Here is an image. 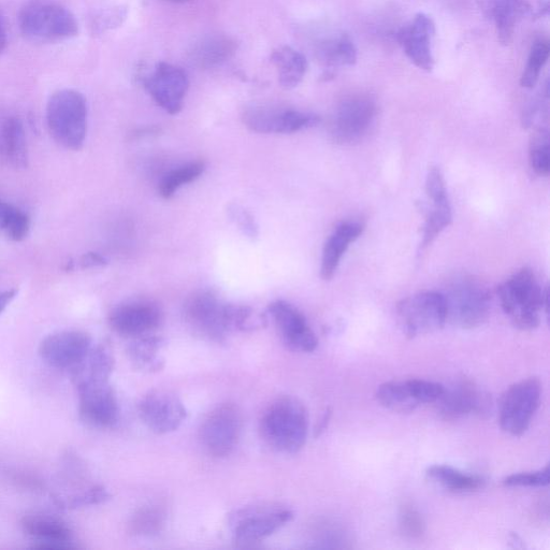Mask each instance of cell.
Returning a JSON list of instances; mask_svg holds the SVG:
<instances>
[{
	"label": "cell",
	"instance_id": "obj_1",
	"mask_svg": "<svg viewBox=\"0 0 550 550\" xmlns=\"http://www.w3.org/2000/svg\"><path fill=\"white\" fill-rule=\"evenodd\" d=\"M184 318L198 336L213 342H223L234 330H244L249 323L252 308L228 305L209 291L188 298Z\"/></svg>",
	"mask_w": 550,
	"mask_h": 550
},
{
	"label": "cell",
	"instance_id": "obj_2",
	"mask_svg": "<svg viewBox=\"0 0 550 550\" xmlns=\"http://www.w3.org/2000/svg\"><path fill=\"white\" fill-rule=\"evenodd\" d=\"M259 430L272 450L285 454L298 453L308 438V411L294 397L279 398L269 405L260 418Z\"/></svg>",
	"mask_w": 550,
	"mask_h": 550
},
{
	"label": "cell",
	"instance_id": "obj_3",
	"mask_svg": "<svg viewBox=\"0 0 550 550\" xmlns=\"http://www.w3.org/2000/svg\"><path fill=\"white\" fill-rule=\"evenodd\" d=\"M501 306L513 325L520 330H533L540 325V313H548V289L544 291L532 270L521 269L498 288Z\"/></svg>",
	"mask_w": 550,
	"mask_h": 550
},
{
	"label": "cell",
	"instance_id": "obj_4",
	"mask_svg": "<svg viewBox=\"0 0 550 550\" xmlns=\"http://www.w3.org/2000/svg\"><path fill=\"white\" fill-rule=\"evenodd\" d=\"M21 33L36 42H59L74 38L79 24L72 12L56 0H28L19 12Z\"/></svg>",
	"mask_w": 550,
	"mask_h": 550
},
{
	"label": "cell",
	"instance_id": "obj_5",
	"mask_svg": "<svg viewBox=\"0 0 550 550\" xmlns=\"http://www.w3.org/2000/svg\"><path fill=\"white\" fill-rule=\"evenodd\" d=\"M47 124L53 139L63 148L78 151L88 134V104L75 90L55 92L47 105Z\"/></svg>",
	"mask_w": 550,
	"mask_h": 550
},
{
	"label": "cell",
	"instance_id": "obj_6",
	"mask_svg": "<svg viewBox=\"0 0 550 550\" xmlns=\"http://www.w3.org/2000/svg\"><path fill=\"white\" fill-rule=\"evenodd\" d=\"M294 513L274 503L245 506L229 516V528L234 541L243 547L252 546L291 523Z\"/></svg>",
	"mask_w": 550,
	"mask_h": 550
},
{
	"label": "cell",
	"instance_id": "obj_7",
	"mask_svg": "<svg viewBox=\"0 0 550 550\" xmlns=\"http://www.w3.org/2000/svg\"><path fill=\"white\" fill-rule=\"evenodd\" d=\"M447 322L462 329H473L486 323L490 312L487 289L473 279L457 281L444 295Z\"/></svg>",
	"mask_w": 550,
	"mask_h": 550
},
{
	"label": "cell",
	"instance_id": "obj_8",
	"mask_svg": "<svg viewBox=\"0 0 550 550\" xmlns=\"http://www.w3.org/2000/svg\"><path fill=\"white\" fill-rule=\"evenodd\" d=\"M397 313L403 334L410 339L438 331L447 323L445 297L438 292H423L403 299Z\"/></svg>",
	"mask_w": 550,
	"mask_h": 550
},
{
	"label": "cell",
	"instance_id": "obj_9",
	"mask_svg": "<svg viewBox=\"0 0 550 550\" xmlns=\"http://www.w3.org/2000/svg\"><path fill=\"white\" fill-rule=\"evenodd\" d=\"M541 395V383L535 378L515 383L506 390L499 407L502 430L513 437L523 436L540 407Z\"/></svg>",
	"mask_w": 550,
	"mask_h": 550
},
{
	"label": "cell",
	"instance_id": "obj_10",
	"mask_svg": "<svg viewBox=\"0 0 550 550\" xmlns=\"http://www.w3.org/2000/svg\"><path fill=\"white\" fill-rule=\"evenodd\" d=\"M375 100L367 94L343 98L332 114L329 133L337 143L353 144L369 132L376 115Z\"/></svg>",
	"mask_w": 550,
	"mask_h": 550
},
{
	"label": "cell",
	"instance_id": "obj_11",
	"mask_svg": "<svg viewBox=\"0 0 550 550\" xmlns=\"http://www.w3.org/2000/svg\"><path fill=\"white\" fill-rule=\"evenodd\" d=\"M242 431V415L234 403L217 405L201 424L202 446L213 457L224 458L236 450Z\"/></svg>",
	"mask_w": 550,
	"mask_h": 550
},
{
	"label": "cell",
	"instance_id": "obj_12",
	"mask_svg": "<svg viewBox=\"0 0 550 550\" xmlns=\"http://www.w3.org/2000/svg\"><path fill=\"white\" fill-rule=\"evenodd\" d=\"M242 119L246 127L258 134H294L321 122L318 115L310 112L270 106L245 109Z\"/></svg>",
	"mask_w": 550,
	"mask_h": 550
},
{
	"label": "cell",
	"instance_id": "obj_13",
	"mask_svg": "<svg viewBox=\"0 0 550 550\" xmlns=\"http://www.w3.org/2000/svg\"><path fill=\"white\" fill-rule=\"evenodd\" d=\"M77 388L79 414L85 424L109 429L119 423V401L109 381L85 382L77 385Z\"/></svg>",
	"mask_w": 550,
	"mask_h": 550
},
{
	"label": "cell",
	"instance_id": "obj_14",
	"mask_svg": "<svg viewBox=\"0 0 550 550\" xmlns=\"http://www.w3.org/2000/svg\"><path fill=\"white\" fill-rule=\"evenodd\" d=\"M443 385L425 380L392 381L376 390V399L384 408L397 413H410L423 404L436 403Z\"/></svg>",
	"mask_w": 550,
	"mask_h": 550
},
{
	"label": "cell",
	"instance_id": "obj_15",
	"mask_svg": "<svg viewBox=\"0 0 550 550\" xmlns=\"http://www.w3.org/2000/svg\"><path fill=\"white\" fill-rule=\"evenodd\" d=\"M143 85L159 107L175 115L183 109L190 81L182 68L159 63L143 78Z\"/></svg>",
	"mask_w": 550,
	"mask_h": 550
},
{
	"label": "cell",
	"instance_id": "obj_16",
	"mask_svg": "<svg viewBox=\"0 0 550 550\" xmlns=\"http://www.w3.org/2000/svg\"><path fill=\"white\" fill-rule=\"evenodd\" d=\"M141 421L156 434L178 430L186 421L187 411L182 400L167 390H152L138 404Z\"/></svg>",
	"mask_w": 550,
	"mask_h": 550
},
{
	"label": "cell",
	"instance_id": "obj_17",
	"mask_svg": "<svg viewBox=\"0 0 550 550\" xmlns=\"http://www.w3.org/2000/svg\"><path fill=\"white\" fill-rule=\"evenodd\" d=\"M93 340L86 332L67 330L56 332L42 340L39 354L50 367L75 370L90 353Z\"/></svg>",
	"mask_w": 550,
	"mask_h": 550
},
{
	"label": "cell",
	"instance_id": "obj_18",
	"mask_svg": "<svg viewBox=\"0 0 550 550\" xmlns=\"http://www.w3.org/2000/svg\"><path fill=\"white\" fill-rule=\"evenodd\" d=\"M163 322V312L156 303L147 300H135L122 303L109 315V324L113 331L124 337L148 336Z\"/></svg>",
	"mask_w": 550,
	"mask_h": 550
},
{
	"label": "cell",
	"instance_id": "obj_19",
	"mask_svg": "<svg viewBox=\"0 0 550 550\" xmlns=\"http://www.w3.org/2000/svg\"><path fill=\"white\" fill-rule=\"evenodd\" d=\"M269 313L288 349L300 353H312L317 349L318 340L307 318L291 303L274 301L269 306Z\"/></svg>",
	"mask_w": 550,
	"mask_h": 550
},
{
	"label": "cell",
	"instance_id": "obj_20",
	"mask_svg": "<svg viewBox=\"0 0 550 550\" xmlns=\"http://www.w3.org/2000/svg\"><path fill=\"white\" fill-rule=\"evenodd\" d=\"M436 403L440 415L448 421L471 414H487L491 405L488 395L465 379L457 380L447 387L443 386V392Z\"/></svg>",
	"mask_w": 550,
	"mask_h": 550
},
{
	"label": "cell",
	"instance_id": "obj_21",
	"mask_svg": "<svg viewBox=\"0 0 550 550\" xmlns=\"http://www.w3.org/2000/svg\"><path fill=\"white\" fill-rule=\"evenodd\" d=\"M436 25L425 13H418L414 19L400 28L397 40L408 59L419 69L430 72L434 67L432 42Z\"/></svg>",
	"mask_w": 550,
	"mask_h": 550
},
{
	"label": "cell",
	"instance_id": "obj_22",
	"mask_svg": "<svg viewBox=\"0 0 550 550\" xmlns=\"http://www.w3.org/2000/svg\"><path fill=\"white\" fill-rule=\"evenodd\" d=\"M21 527L36 541L33 548L37 549H76L74 533L65 521L46 513L27 514L21 521Z\"/></svg>",
	"mask_w": 550,
	"mask_h": 550
},
{
	"label": "cell",
	"instance_id": "obj_23",
	"mask_svg": "<svg viewBox=\"0 0 550 550\" xmlns=\"http://www.w3.org/2000/svg\"><path fill=\"white\" fill-rule=\"evenodd\" d=\"M0 162L14 169H23L28 164L25 128L16 115L0 119Z\"/></svg>",
	"mask_w": 550,
	"mask_h": 550
},
{
	"label": "cell",
	"instance_id": "obj_24",
	"mask_svg": "<svg viewBox=\"0 0 550 550\" xmlns=\"http://www.w3.org/2000/svg\"><path fill=\"white\" fill-rule=\"evenodd\" d=\"M528 0H489L488 17L494 23L499 41L510 45L518 24L531 13Z\"/></svg>",
	"mask_w": 550,
	"mask_h": 550
},
{
	"label": "cell",
	"instance_id": "obj_25",
	"mask_svg": "<svg viewBox=\"0 0 550 550\" xmlns=\"http://www.w3.org/2000/svg\"><path fill=\"white\" fill-rule=\"evenodd\" d=\"M317 60L325 70L326 79L335 77L337 72L357 63L358 51L349 35L340 34L318 43Z\"/></svg>",
	"mask_w": 550,
	"mask_h": 550
},
{
	"label": "cell",
	"instance_id": "obj_26",
	"mask_svg": "<svg viewBox=\"0 0 550 550\" xmlns=\"http://www.w3.org/2000/svg\"><path fill=\"white\" fill-rule=\"evenodd\" d=\"M363 231V225L355 222L342 223L335 229L324 246L321 265V278L324 281L335 277L344 253Z\"/></svg>",
	"mask_w": 550,
	"mask_h": 550
},
{
	"label": "cell",
	"instance_id": "obj_27",
	"mask_svg": "<svg viewBox=\"0 0 550 550\" xmlns=\"http://www.w3.org/2000/svg\"><path fill=\"white\" fill-rule=\"evenodd\" d=\"M237 43L223 34H212L198 40L190 51V62L200 69L219 67L235 54Z\"/></svg>",
	"mask_w": 550,
	"mask_h": 550
},
{
	"label": "cell",
	"instance_id": "obj_28",
	"mask_svg": "<svg viewBox=\"0 0 550 550\" xmlns=\"http://www.w3.org/2000/svg\"><path fill=\"white\" fill-rule=\"evenodd\" d=\"M165 345L164 338L142 336L129 344L127 354L138 370L156 373L165 367V359L161 355Z\"/></svg>",
	"mask_w": 550,
	"mask_h": 550
},
{
	"label": "cell",
	"instance_id": "obj_29",
	"mask_svg": "<svg viewBox=\"0 0 550 550\" xmlns=\"http://www.w3.org/2000/svg\"><path fill=\"white\" fill-rule=\"evenodd\" d=\"M114 369V357L106 344L93 346L82 363L72 370L76 386L85 382L109 381Z\"/></svg>",
	"mask_w": 550,
	"mask_h": 550
},
{
	"label": "cell",
	"instance_id": "obj_30",
	"mask_svg": "<svg viewBox=\"0 0 550 550\" xmlns=\"http://www.w3.org/2000/svg\"><path fill=\"white\" fill-rule=\"evenodd\" d=\"M271 63L278 69L279 82L287 90L295 89L308 71L306 56L287 46L273 51Z\"/></svg>",
	"mask_w": 550,
	"mask_h": 550
},
{
	"label": "cell",
	"instance_id": "obj_31",
	"mask_svg": "<svg viewBox=\"0 0 550 550\" xmlns=\"http://www.w3.org/2000/svg\"><path fill=\"white\" fill-rule=\"evenodd\" d=\"M426 474L431 482L455 494H467L480 490L485 485L481 476L462 472L450 466H432Z\"/></svg>",
	"mask_w": 550,
	"mask_h": 550
},
{
	"label": "cell",
	"instance_id": "obj_32",
	"mask_svg": "<svg viewBox=\"0 0 550 550\" xmlns=\"http://www.w3.org/2000/svg\"><path fill=\"white\" fill-rule=\"evenodd\" d=\"M166 518V511L163 506L158 504L143 506L130 519L129 531L135 537H155L164 529Z\"/></svg>",
	"mask_w": 550,
	"mask_h": 550
},
{
	"label": "cell",
	"instance_id": "obj_33",
	"mask_svg": "<svg viewBox=\"0 0 550 550\" xmlns=\"http://www.w3.org/2000/svg\"><path fill=\"white\" fill-rule=\"evenodd\" d=\"M31 220L22 210L0 200V230L13 241H23L30 234Z\"/></svg>",
	"mask_w": 550,
	"mask_h": 550
},
{
	"label": "cell",
	"instance_id": "obj_34",
	"mask_svg": "<svg viewBox=\"0 0 550 550\" xmlns=\"http://www.w3.org/2000/svg\"><path fill=\"white\" fill-rule=\"evenodd\" d=\"M205 170L206 165L204 162H193L168 172L159 184V195L165 199L171 198L183 185L199 179Z\"/></svg>",
	"mask_w": 550,
	"mask_h": 550
},
{
	"label": "cell",
	"instance_id": "obj_35",
	"mask_svg": "<svg viewBox=\"0 0 550 550\" xmlns=\"http://www.w3.org/2000/svg\"><path fill=\"white\" fill-rule=\"evenodd\" d=\"M549 42L546 39H538L533 42L527 65L520 79V85L525 89H533L538 84L542 71L549 59Z\"/></svg>",
	"mask_w": 550,
	"mask_h": 550
},
{
	"label": "cell",
	"instance_id": "obj_36",
	"mask_svg": "<svg viewBox=\"0 0 550 550\" xmlns=\"http://www.w3.org/2000/svg\"><path fill=\"white\" fill-rule=\"evenodd\" d=\"M452 222L453 213L450 201L433 205L431 210L427 209L421 249L425 250L428 248V246L436 240L442 231L450 226Z\"/></svg>",
	"mask_w": 550,
	"mask_h": 550
},
{
	"label": "cell",
	"instance_id": "obj_37",
	"mask_svg": "<svg viewBox=\"0 0 550 550\" xmlns=\"http://www.w3.org/2000/svg\"><path fill=\"white\" fill-rule=\"evenodd\" d=\"M548 130L540 127L532 135L530 142V165L538 176H548L550 169Z\"/></svg>",
	"mask_w": 550,
	"mask_h": 550
},
{
	"label": "cell",
	"instance_id": "obj_38",
	"mask_svg": "<svg viewBox=\"0 0 550 550\" xmlns=\"http://www.w3.org/2000/svg\"><path fill=\"white\" fill-rule=\"evenodd\" d=\"M399 528L403 537L418 540L426 531V521L413 505L404 504L399 513Z\"/></svg>",
	"mask_w": 550,
	"mask_h": 550
},
{
	"label": "cell",
	"instance_id": "obj_39",
	"mask_svg": "<svg viewBox=\"0 0 550 550\" xmlns=\"http://www.w3.org/2000/svg\"><path fill=\"white\" fill-rule=\"evenodd\" d=\"M313 547L316 548H346L349 540L345 531L335 524H323L317 527L313 533Z\"/></svg>",
	"mask_w": 550,
	"mask_h": 550
},
{
	"label": "cell",
	"instance_id": "obj_40",
	"mask_svg": "<svg viewBox=\"0 0 550 550\" xmlns=\"http://www.w3.org/2000/svg\"><path fill=\"white\" fill-rule=\"evenodd\" d=\"M127 17V8L119 6L95 14L91 21V30L93 34L100 35L114 30L123 24Z\"/></svg>",
	"mask_w": 550,
	"mask_h": 550
},
{
	"label": "cell",
	"instance_id": "obj_41",
	"mask_svg": "<svg viewBox=\"0 0 550 550\" xmlns=\"http://www.w3.org/2000/svg\"><path fill=\"white\" fill-rule=\"evenodd\" d=\"M110 499L108 490L103 486H93L81 491L80 494L69 497L62 502L67 509H80L86 506L98 505Z\"/></svg>",
	"mask_w": 550,
	"mask_h": 550
},
{
	"label": "cell",
	"instance_id": "obj_42",
	"mask_svg": "<svg viewBox=\"0 0 550 550\" xmlns=\"http://www.w3.org/2000/svg\"><path fill=\"white\" fill-rule=\"evenodd\" d=\"M228 216L246 238L251 240L258 238L259 227L254 216L248 210L238 204H231L228 207Z\"/></svg>",
	"mask_w": 550,
	"mask_h": 550
},
{
	"label": "cell",
	"instance_id": "obj_43",
	"mask_svg": "<svg viewBox=\"0 0 550 550\" xmlns=\"http://www.w3.org/2000/svg\"><path fill=\"white\" fill-rule=\"evenodd\" d=\"M549 468L540 471L517 473L506 477L503 484L508 487H546L549 485Z\"/></svg>",
	"mask_w": 550,
	"mask_h": 550
},
{
	"label": "cell",
	"instance_id": "obj_44",
	"mask_svg": "<svg viewBox=\"0 0 550 550\" xmlns=\"http://www.w3.org/2000/svg\"><path fill=\"white\" fill-rule=\"evenodd\" d=\"M426 192L434 205L450 201L448 200L444 178L439 168L433 167L429 170L426 180Z\"/></svg>",
	"mask_w": 550,
	"mask_h": 550
},
{
	"label": "cell",
	"instance_id": "obj_45",
	"mask_svg": "<svg viewBox=\"0 0 550 550\" xmlns=\"http://www.w3.org/2000/svg\"><path fill=\"white\" fill-rule=\"evenodd\" d=\"M79 264L84 269L100 268L108 265V260L103 255L91 252L83 255Z\"/></svg>",
	"mask_w": 550,
	"mask_h": 550
},
{
	"label": "cell",
	"instance_id": "obj_46",
	"mask_svg": "<svg viewBox=\"0 0 550 550\" xmlns=\"http://www.w3.org/2000/svg\"><path fill=\"white\" fill-rule=\"evenodd\" d=\"M18 294L17 289H8V291L0 292V315L7 309L12 300Z\"/></svg>",
	"mask_w": 550,
	"mask_h": 550
},
{
	"label": "cell",
	"instance_id": "obj_47",
	"mask_svg": "<svg viewBox=\"0 0 550 550\" xmlns=\"http://www.w3.org/2000/svg\"><path fill=\"white\" fill-rule=\"evenodd\" d=\"M8 45L7 33L2 18H0V53H3Z\"/></svg>",
	"mask_w": 550,
	"mask_h": 550
},
{
	"label": "cell",
	"instance_id": "obj_48",
	"mask_svg": "<svg viewBox=\"0 0 550 550\" xmlns=\"http://www.w3.org/2000/svg\"><path fill=\"white\" fill-rule=\"evenodd\" d=\"M548 9H549L548 0H541L538 16L540 18H542L543 16H546V14L548 13Z\"/></svg>",
	"mask_w": 550,
	"mask_h": 550
},
{
	"label": "cell",
	"instance_id": "obj_49",
	"mask_svg": "<svg viewBox=\"0 0 550 550\" xmlns=\"http://www.w3.org/2000/svg\"><path fill=\"white\" fill-rule=\"evenodd\" d=\"M167 2H171V3H185V2H188V0H167Z\"/></svg>",
	"mask_w": 550,
	"mask_h": 550
}]
</instances>
